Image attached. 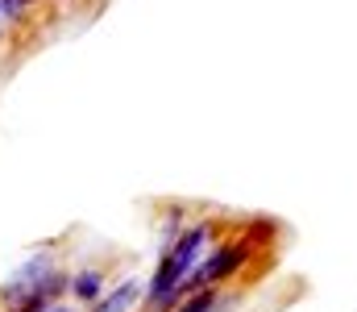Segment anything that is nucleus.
Returning a JSON list of instances; mask_svg holds the SVG:
<instances>
[{"label":"nucleus","mask_w":357,"mask_h":312,"mask_svg":"<svg viewBox=\"0 0 357 312\" xmlns=\"http://www.w3.org/2000/svg\"><path fill=\"white\" fill-rule=\"evenodd\" d=\"M241 262H245V246H237V242H229V246H216V250H212V254H208V258H204V262H199V267L187 275V279H183L178 296H183V292H191V296H195V292H208V288L225 283V279H229V275H233Z\"/></svg>","instance_id":"nucleus-1"},{"label":"nucleus","mask_w":357,"mask_h":312,"mask_svg":"<svg viewBox=\"0 0 357 312\" xmlns=\"http://www.w3.org/2000/svg\"><path fill=\"white\" fill-rule=\"evenodd\" d=\"M208 242H212V225H191L183 237H178L175 246L167 250V258L175 262L183 275H191L199 262H204V250H208Z\"/></svg>","instance_id":"nucleus-2"},{"label":"nucleus","mask_w":357,"mask_h":312,"mask_svg":"<svg viewBox=\"0 0 357 312\" xmlns=\"http://www.w3.org/2000/svg\"><path fill=\"white\" fill-rule=\"evenodd\" d=\"M146 296V283L133 275V279H125V283H116L100 304H96V312H133V304Z\"/></svg>","instance_id":"nucleus-3"},{"label":"nucleus","mask_w":357,"mask_h":312,"mask_svg":"<svg viewBox=\"0 0 357 312\" xmlns=\"http://www.w3.org/2000/svg\"><path fill=\"white\" fill-rule=\"evenodd\" d=\"M71 288H75V296H79V300H96V296L104 292V275H100V271H84V275H75V283H71Z\"/></svg>","instance_id":"nucleus-4"},{"label":"nucleus","mask_w":357,"mask_h":312,"mask_svg":"<svg viewBox=\"0 0 357 312\" xmlns=\"http://www.w3.org/2000/svg\"><path fill=\"white\" fill-rule=\"evenodd\" d=\"M212 309H216V292L208 288V292H195V296H191L178 312H212Z\"/></svg>","instance_id":"nucleus-5"},{"label":"nucleus","mask_w":357,"mask_h":312,"mask_svg":"<svg viewBox=\"0 0 357 312\" xmlns=\"http://www.w3.org/2000/svg\"><path fill=\"white\" fill-rule=\"evenodd\" d=\"M17 312H46V300H42V296H29V300H25Z\"/></svg>","instance_id":"nucleus-6"},{"label":"nucleus","mask_w":357,"mask_h":312,"mask_svg":"<svg viewBox=\"0 0 357 312\" xmlns=\"http://www.w3.org/2000/svg\"><path fill=\"white\" fill-rule=\"evenodd\" d=\"M21 4H25V0H0V17H13Z\"/></svg>","instance_id":"nucleus-7"},{"label":"nucleus","mask_w":357,"mask_h":312,"mask_svg":"<svg viewBox=\"0 0 357 312\" xmlns=\"http://www.w3.org/2000/svg\"><path fill=\"white\" fill-rule=\"evenodd\" d=\"M46 312H71L67 304H46Z\"/></svg>","instance_id":"nucleus-8"}]
</instances>
